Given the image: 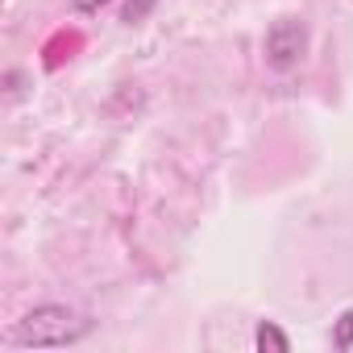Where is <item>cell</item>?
Segmentation results:
<instances>
[{"instance_id":"1","label":"cell","mask_w":353,"mask_h":353,"mask_svg":"<svg viewBox=\"0 0 353 353\" xmlns=\"http://www.w3.org/2000/svg\"><path fill=\"white\" fill-rule=\"evenodd\" d=\"M83 332H88V320H79L71 307L46 303V307H34L13 328V341L17 345H67V341H79Z\"/></svg>"},{"instance_id":"2","label":"cell","mask_w":353,"mask_h":353,"mask_svg":"<svg viewBox=\"0 0 353 353\" xmlns=\"http://www.w3.org/2000/svg\"><path fill=\"white\" fill-rule=\"evenodd\" d=\"M303 50H307V30H303V21L283 17V21L270 26V34H266V63H270L274 71H291V67L303 59Z\"/></svg>"},{"instance_id":"3","label":"cell","mask_w":353,"mask_h":353,"mask_svg":"<svg viewBox=\"0 0 353 353\" xmlns=\"http://www.w3.org/2000/svg\"><path fill=\"white\" fill-rule=\"evenodd\" d=\"M258 349H262V353H266V349H270V353H287V349H291V341H287L270 320H266V324H258Z\"/></svg>"},{"instance_id":"4","label":"cell","mask_w":353,"mask_h":353,"mask_svg":"<svg viewBox=\"0 0 353 353\" xmlns=\"http://www.w3.org/2000/svg\"><path fill=\"white\" fill-rule=\"evenodd\" d=\"M332 345H336V349H349V345H353V312H345V316L336 320V332H332Z\"/></svg>"},{"instance_id":"5","label":"cell","mask_w":353,"mask_h":353,"mask_svg":"<svg viewBox=\"0 0 353 353\" xmlns=\"http://www.w3.org/2000/svg\"><path fill=\"white\" fill-rule=\"evenodd\" d=\"M150 9H154V0H129L121 17H125V21H141V17H145Z\"/></svg>"},{"instance_id":"6","label":"cell","mask_w":353,"mask_h":353,"mask_svg":"<svg viewBox=\"0 0 353 353\" xmlns=\"http://www.w3.org/2000/svg\"><path fill=\"white\" fill-rule=\"evenodd\" d=\"M104 5H108V0H75L79 13H96V9H104Z\"/></svg>"}]
</instances>
